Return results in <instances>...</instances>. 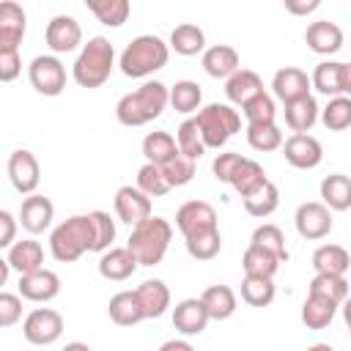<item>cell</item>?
<instances>
[{
  "instance_id": "1",
  "label": "cell",
  "mask_w": 351,
  "mask_h": 351,
  "mask_svg": "<svg viewBox=\"0 0 351 351\" xmlns=\"http://www.w3.org/2000/svg\"><path fill=\"white\" fill-rule=\"evenodd\" d=\"M167 104H170V88L159 80H148L137 90L118 99L115 118L123 126H145L154 118H159Z\"/></svg>"
},
{
  "instance_id": "2",
  "label": "cell",
  "mask_w": 351,
  "mask_h": 351,
  "mask_svg": "<svg viewBox=\"0 0 351 351\" xmlns=\"http://www.w3.org/2000/svg\"><path fill=\"white\" fill-rule=\"evenodd\" d=\"M167 58H170V44L162 41L159 36L145 33V36H137L126 44V49L118 58V66L126 77L143 80V77H151L154 71L165 69Z\"/></svg>"
},
{
  "instance_id": "3",
  "label": "cell",
  "mask_w": 351,
  "mask_h": 351,
  "mask_svg": "<svg viewBox=\"0 0 351 351\" xmlns=\"http://www.w3.org/2000/svg\"><path fill=\"white\" fill-rule=\"evenodd\" d=\"M112 66H115V49L110 44V38L93 36V38H88V44H82V49L71 66V77L80 88H99L110 80Z\"/></svg>"
},
{
  "instance_id": "4",
  "label": "cell",
  "mask_w": 351,
  "mask_h": 351,
  "mask_svg": "<svg viewBox=\"0 0 351 351\" xmlns=\"http://www.w3.org/2000/svg\"><path fill=\"white\" fill-rule=\"evenodd\" d=\"M49 252L60 263H74L85 252H93V225L88 214H74L63 219L49 233Z\"/></svg>"
},
{
  "instance_id": "5",
  "label": "cell",
  "mask_w": 351,
  "mask_h": 351,
  "mask_svg": "<svg viewBox=\"0 0 351 351\" xmlns=\"http://www.w3.org/2000/svg\"><path fill=\"white\" fill-rule=\"evenodd\" d=\"M170 239H173V225L165 217L151 214L148 219H143L140 225L132 228L126 247L134 252L140 266H156V263H162V258L170 247Z\"/></svg>"
},
{
  "instance_id": "6",
  "label": "cell",
  "mask_w": 351,
  "mask_h": 351,
  "mask_svg": "<svg viewBox=\"0 0 351 351\" xmlns=\"http://www.w3.org/2000/svg\"><path fill=\"white\" fill-rule=\"evenodd\" d=\"M195 118H197L206 148H217V151L241 129V115L230 104H219V101L200 107Z\"/></svg>"
},
{
  "instance_id": "7",
  "label": "cell",
  "mask_w": 351,
  "mask_h": 351,
  "mask_svg": "<svg viewBox=\"0 0 351 351\" xmlns=\"http://www.w3.org/2000/svg\"><path fill=\"white\" fill-rule=\"evenodd\" d=\"M22 335L33 346H52L63 335V315L52 307H36L25 315Z\"/></svg>"
},
{
  "instance_id": "8",
  "label": "cell",
  "mask_w": 351,
  "mask_h": 351,
  "mask_svg": "<svg viewBox=\"0 0 351 351\" xmlns=\"http://www.w3.org/2000/svg\"><path fill=\"white\" fill-rule=\"evenodd\" d=\"M27 77H30V85L41 96H58L66 88V66L55 55L33 58L30 66H27Z\"/></svg>"
},
{
  "instance_id": "9",
  "label": "cell",
  "mask_w": 351,
  "mask_h": 351,
  "mask_svg": "<svg viewBox=\"0 0 351 351\" xmlns=\"http://www.w3.org/2000/svg\"><path fill=\"white\" fill-rule=\"evenodd\" d=\"M5 167H8L11 186H14L19 195H36L38 181H41V167H38V159H36L33 151H27V148L11 151Z\"/></svg>"
},
{
  "instance_id": "10",
  "label": "cell",
  "mask_w": 351,
  "mask_h": 351,
  "mask_svg": "<svg viewBox=\"0 0 351 351\" xmlns=\"http://www.w3.org/2000/svg\"><path fill=\"white\" fill-rule=\"evenodd\" d=\"M176 225H178L184 239H192V236H200L208 230H219L217 228V211L206 200H186L176 211Z\"/></svg>"
},
{
  "instance_id": "11",
  "label": "cell",
  "mask_w": 351,
  "mask_h": 351,
  "mask_svg": "<svg viewBox=\"0 0 351 351\" xmlns=\"http://www.w3.org/2000/svg\"><path fill=\"white\" fill-rule=\"evenodd\" d=\"M293 222H296V230L302 239L318 241V239L329 236V230H332V211L318 200H307L296 208Z\"/></svg>"
},
{
  "instance_id": "12",
  "label": "cell",
  "mask_w": 351,
  "mask_h": 351,
  "mask_svg": "<svg viewBox=\"0 0 351 351\" xmlns=\"http://www.w3.org/2000/svg\"><path fill=\"white\" fill-rule=\"evenodd\" d=\"M44 38H47V47L55 52V55H63V52H74L80 44H82V27L74 16L69 14H58L47 22V30H44Z\"/></svg>"
},
{
  "instance_id": "13",
  "label": "cell",
  "mask_w": 351,
  "mask_h": 351,
  "mask_svg": "<svg viewBox=\"0 0 351 351\" xmlns=\"http://www.w3.org/2000/svg\"><path fill=\"white\" fill-rule=\"evenodd\" d=\"M282 156L296 170H313L324 159V148L313 134H291L282 143Z\"/></svg>"
},
{
  "instance_id": "14",
  "label": "cell",
  "mask_w": 351,
  "mask_h": 351,
  "mask_svg": "<svg viewBox=\"0 0 351 351\" xmlns=\"http://www.w3.org/2000/svg\"><path fill=\"white\" fill-rule=\"evenodd\" d=\"M25 8L14 0L0 3V52H19L25 36Z\"/></svg>"
},
{
  "instance_id": "15",
  "label": "cell",
  "mask_w": 351,
  "mask_h": 351,
  "mask_svg": "<svg viewBox=\"0 0 351 351\" xmlns=\"http://www.w3.org/2000/svg\"><path fill=\"white\" fill-rule=\"evenodd\" d=\"M310 88H313V80L307 77V71H302L296 66H285V69L274 71V77H271V90L282 104L310 96Z\"/></svg>"
},
{
  "instance_id": "16",
  "label": "cell",
  "mask_w": 351,
  "mask_h": 351,
  "mask_svg": "<svg viewBox=\"0 0 351 351\" xmlns=\"http://www.w3.org/2000/svg\"><path fill=\"white\" fill-rule=\"evenodd\" d=\"M115 214H118L121 222L134 228V225H140L143 219L151 217V197L145 192H140L137 186L126 184L115 192Z\"/></svg>"
},
{
  "instance_id": "17",
  "label": "cell",
  "mask_w": 351,
  "mask_h": 351,
  "mask_svg": "<svg viewBox=\"0 0 351 351\" xmlns=\"http://www.w3.org/2000/svg\"><path fill=\"white\" fill-rule=\"evenodd\" d=\"M304 44L315 55H335L343 47V30H340V25H335L329 19L310 22L304 30Z\"/></svg>"
},
{
  "instance_id": "18",
  "label": "cell",
  "mask_w": 351,
  "mask_h": 351,
  "mask_svg": "<svg viewBox=\"0 0 351 351\" xmlns=\"http://www.w3.org/2000/svg\"><path fill=\"white\" fill-rule=\"evenodd\" d=\"M55 219V206L44 195H27L19 206V222L27 233H44Z\"/></svg>"
},
{
  "instance_id": "19",
  "label": "cell",
  "mask_w": 351,
  "mask_h": 351,
  "mask_svg": "<svg viewBox=\"0 0 351 351\" xmlns=\"http://www.w3.org/2000/svg\"><path fill=\"white\" fill-rule=\"evenodd\" d=\"M19 293L30 302H52L60 293V277L52 269H38L19 277Z\"/></svg>"
},
{
  "instance_id": "20",
  "label": "cell",
  "mask_w": 351,
  "mask_h": 351,
  "mask_svg": "<svg viewBox=\"0 0 351 351\" xmlns=\"http://www.w3.org/2000/svg\"><path fill=\"white\" fill-rule=\"evenodd\" d=\"M211 315L203 304V299H181L176 307H173V326L181 332V335H200L206 326H208Z\"/></svg>"
},
{
  "instance_id": "21",
  "label": "cell",
  "mask_w": 351,
  "mask_h": 351,
  "mask_svg": "<svg viewBox=\"0 0 351 351\" xmlns=\"http://www.w3.org/2000/svg\"><path fill=\"white\" fill-rule=\"evenodd\" d=\"M203 69L208 77L214 80H230L239 69H241V60H239V52L230 47V44H214L203 52L200 58Z\"/></svg>"
},
{
  "instance_id": "22",
  "label": "cell",
  "mask_w": 351,
  "mask_h": 351,
  "mask_svg": "<svg viewBox=\"0 0 351 351\" xmlns=\"http://www.w3.org/2000/svg\"><path fill=\"white\" fill-rule=\"evenodd\" d=\"M137 266L140 263L129 247H112V250L101 252V258H99V274L104 280H112V282L129 280L137 271Z\"/></svg>"
},
{
  "instance_id": "23",
  "label": "cell",
  "mask_w": 351,
  "mask_h": 351,
  "mask_svg": "<svg viewBox=\"0 0 351 351\" xmlns=\"http://www.w3.org/2000/svg\"><path fill=\"white\" fill-rule=\"evenodd\" d=\"M107 313H110L112 324H118V326H134V324H140L145 318V310L140 304L137 291H118L110 299Z\"/></svg>"
},
{
  "instance_id": "24",
  "label": "cell",
  "mask_w": 351,
  "mask_h": 351,
  "mask_svg": "<svg viewBox=\"0 0 351 351\" xmlns=\"http://www.w3.org/2000/svg\"><path fill=\"white\" fill-rule=\"evenodd\" d=\"M5 261L11 263L14 271H19V277H22V274H33V271L44 269V250H41L38 241L22 239V241H16V244L8 250Z\"/></svg>"
},
{
  "instance_id": "25",
  "label": "cell",
  "mask_w": 351,
  "mask_h": 351,
  "mask_svg": "<svg viewBox=\"0 0 351 351\" xmlns=\"http://www.w3.org/2000/svg\"><path fill=\"white\" fill-rule=\"evenodd\" d=\"M313 269H315V274L346 277V271L351 269V255L343 244H321L313 252Z\"/></svg>"
},
{
  "instance_id": "26",
  "label": "cell",
  "mask_w": 351,
  "mask_h": 351,
  "mask_svg": "<svg viewBox=\"0 0 351 351\" xmlns=\"http://www.w3.org/2000/svg\"><path fill=\"white\" fill-rule=\"evenodd\" d=\"M318 118H321V107H318V101L313 96H304L299 101L285 104V123H288V129L293 134H307L315 126Z\"/></svg>"
},
{
  "instance_id": "27",
  "label": "cell",
  "mask_w": 351,
  "mask_h": 351,
  "mask_svg": "<svg viewBox=\"0 0 351 351\" xmlns=\"http://www.w3.org/2000/svg\"><path fill=\"white\" fill-rule=\"evenodd\" d=\"M225 93L233 104L244 107L250 99H255L258 93H263V82L252 69H239L230 80H225Z\"/></svg>"
},
{
  "instance_id": "28",
  "label": "cell",
  "mask_w": 351,
  "mask_h": 351,
  "mask_svg": "<svg viewBox=\"0 0 351 351\" xmlns=\"http://www.w3.org/2000/svg\"><path fill=\"white\" fill-rule=\"evenodd\" d=\"M181 151H178V143H176V137L170 134V132H148L145 137H143V156H145V162H151V165H159V167H165L170 159H176Z\"/></svg>"
},
{
  "instance_id": "29",
  "label": "cell",
  "mask_w": 351,
  "mask_h": 351,
  "mask_svg": "<svg viewBox=\"0 0 351 351\" xmlns=\"http://www.w3.org/2000/svg\"><path fill=\"white\" fill-rule=\"evenodd\" d=\"M321 203L329 211H348L351 208V178L343 173H332L321 181Z\"/></svg>"
},
{
  "instance_id": "30",
  "label": "cell",
  "mask_w": 351,
  "mask_h": 351,
  "mask_svg": "<svg viewBox=\"0 0 351 351\" xmlns=\"http://www.w3.org/2000/svg\"><path fill=\"white\" fill-rule=\"evenodd\" d=\"M134 291L140 296V304L145 310V318H159L170 307V288L162 280H145Z\"/></svg>"
},
{
  "instance_id": "31",
  "label": "cell",
  "mask_w": 351,
  "mask_h": 351,
  "mask_svg": "<svg viewBox=\"0 0 351 351\" xmlns=\"http://www.w3.org/2000/svg\"><path fill=\"white\" fill-rule=\"evenodd\" d=\"M170 49H176V55H184V58H192L197 52H206V33L192 25V22H184L178 27H173L170 33Z\"/></svg>"
},
{
  "instance_id": "32",
  "label": "cell",
  "mask_w": 351,
  "mask_h": 351,
  "mask_svg": "<svg viewBox=\"0 0 351 351\" xmlns=\"http://www.w3.org/2000/svg\"><path fill=\"white\" fill-rule=\"evenodd\" d=\"M280 263L282 261L277 255H271L269 250H263L258 244H250L241 255V269H244L247 277H274Z\"/></svg>"
},
{
  "instance_id": "33",
  "label": "cell",
  "mask_w": 351,
  "mask_h": 351,
  "mask_svg": "<svg viewBox=\"0 0 351 351\" xmlns=\"http://www.w3.org/2000/svg\"><path fill=\"white\" fill-rule=\"evenodd\" d=\"M200 299H203V304H206V310H208V315H211L214 321L230 318V315L236 313V307H239L236 293H233L230 285H208Z\"/></svg>"
},
{
  "instance_id": "34",
  "label": "cell",
  "mask_w": 351,
  "mask_h": 351,
  "mask_svg": "<svg viewBox=\"0 0 351 351\" xmlns=\"http://www.w3.org/2000/svg\"><path fill=\"white\" fill-rule=\"evenodd\" d=\"M241 203H244V211H247L250 217L263 219V217H269V214L277 211V206H280V189H277L274 181H266V184H261L252 195L241 197Z\"/></svg>"
},
{
  "instance_id": "35",
  "label": "cell",
  "mask_w": 351,
  "mask_h": 351,
  "mask_svg": "<svg viewBox=\"0 0 351 351\" xmlns=\"http://www.w3.org/2000/svg\"><path fill=\"white\" fill-rule=\"evenodd\" d=\"M337 307H340V304H335L332 299L307 293V299H304V304H302V324H304L307 329H324V326L332 324Z\"/></svg>"
},
{
  "instance_id": "36",
  "label": "cell",
  "mask_w": 351,
  "mask_h": 351,
  "mask_svg": "<svg viewBox=\"0 0 351 351\" xmlns=\"http://www.w3.org/2000/svg\"><path fill=\"white\" fill-rule=\"evenodd\" d=\"M313 88L329 99L343 96V63L337 60H321L313 71Z\"/></svg>"
},
{
  "instance_id": "37",
  "label": "cell",
  "mask_w": 351,
  "mask_h": 351,
  "mask_svg": "<svg viewBox=\"0 0 351 351\" xmlns=\"http://www.w3.org/2000/svg\"><path fill=\"white\" fill-rule=\"evenodd\" d=\"M88 11L107 27H121L129 19L132 5L126 0H88Z\"/></svg>"
},
{
  "instance_id": "38",
  "label": "cell",
  "mask_w": 351,
  "mask_h": 351,
  "mask_svg": "<svg viewBox=\"0 0 351 351\" xmlns=\"http://www.w3.org/2000/svg\"><path fill=\"white\" fill-rule=\"evenodd\" d=\"M247 143H250V148L269 154V151L282 148L285 140H282V132L277 123H250L247 126Z\"/></svg>"
},
{
  "instance_id": "39",
  "label": "cell",
  "mask_w": 351,
  "mask_h": 351,
  "mask_svg": "<svg viewBox=\"0 0 351 351\" xmlns=\"http://www.w3.org/2000/svg\"><path fill=\"white\" fill-rule=\"evenodd\" d=\"M176 143H178V151L189 159H200L206 154V143H203V134H200V126H197V118H186L178 132H176Z\"/></svg>"
},
{
  "instance_id": "40",
  "label": "cell",
  "mask_w": 351,
  "mask_h": 351,
  "mask_svg": "<svg viewBox=\"0 0 351 351\" xmlns=\"http://www.w3.org/2000/svg\"><path fill=\"white\" fill-rule=\"evenodd\" d=\"M266 181H269V178H266L263 167H261L255 159H247V156H244V162L239 165L233 181H230V186H233L241 197H247V195H252V192H255L261 184H266Z\"/></svg>"
},
{
  "instance_id": "41",
  "label": "cell",
  "mask_w": 351,
  "mask_h": 351,
  "mask_svg": "<svg viewBox=\"0 0 351 351\" xmlns=\"http://www.w3.org/2000/svg\"><path fill=\"white\" fill-rule=\"evenodd\" d=\"M241 299L250 307H266L274 302V280L271 277H247L241 280Z\"/></svg>"
},
{
  "instance_id": "42",
  "label": "cell",
  "mask_w": 351,
  "mask_h": 351,
  "mask_svg": "<svg viewBox=\"0 0 351 351\" xmlns=\"http://www.w3.org/2000/svg\"><path fill=\"white\" fill-rule=\"evenodd\" d=\"M321 123L329 132H343L351 126V96H335L321 110Z\"/></svg>"
},
{
  "instance_id": "43",
  "label": "cell",
  "mask_w": 351,
  "mask_h": 351,
  "mask_svg": "<svg viewBox=\"0 0 351 351\" xmlns=\"http://www.w3.org/2000/svg\"><path fill=\"white\" fill-rule=\"evenodd\" d=\"M200 101H203V90L192 80H178L170 88V104L178 112H195V110H200Z\"/></svg>"
},
{
  "instance_id": "44",
  "label": "cell",
  "mask_w": 351,
  "mask_h": 351,
  "mask_svg": "<svg viewBox=\"0 0 351 351\" xmlns=\"http://www.w3.org/2000/svg\"><path fill=\"white\" fill-rule=\"evenodd\" d=\"M250 244H258V247L269 250V252H271V255H277L282 263L288 261L285 236H282V230H280L277 225H271V222H263V225H258V228L252 230V239H250Z\"/></svg>"
},
{
  "instance_id": "45",
  "label": "cell",
  "mask_w": 351,
  "mask_h": 351,
  "mask_svg": "<svg viewBox=\"0 0 351 351\" xmlns=\"http://www.w3.org/2000/svg\"><path fill=\"white\" fill-rule=\"evenodd\" d=\"M310 293L332 299L335 304H343L348 299V280L337 277V274H315L310 280Z\"/></svg>"
},
{
  "instance_id": "46",
  "label": "cell",
  "mask_w": 351,
  "mask_h": 351,
  "mask_svg": "<svg viewBox=\"0 0 351 351\" xmlns=\"http://www.w3.org/2000/svg\"><path fill=\"white\" fill-rule=\"evenodd\" d=\"M137 189L145 192L148 197H165L170 192V184H167V178H165V173H162L159 165L145 162L137 170Z\"/></svg>"
},
{
  "instance_id": "47",
  "label": "cell",
  "mask_w": 351,
  "mask_h": 351,
  "mask_svg": "<svg viewBox=\"0 0 351 351\" xmlns=\"http://www.w3.org/2000/svg\"><path fill=\"white\" fill-rule=\"evenodd\" d=\"M184 244H186V252H189L195 261H211V258H217L219 250H222V236H219V230H208V233L184 239Z\"/></svg>"
},
{
  "instance_id": "48",
  "label": "cell",
  "mask_w": 351,
  "mask_h": 351,
  "mask_svg": "<svg viewBox=\"0 0 351 351\" xmlns=\"http://www.w3.org/2000/svg\"><path fill=\"white\" fill-rule=\"evenodd\" d=\"M90 225H93V252H107L112 250L115 241V222L110 219L107 211H90Z\"/></svg>"
},
{
  "instance_id": "49",
  "label": "cell",
  "mask_w": 351,
  "mask_h": 351,
  "mask_svg": "<svg viewBox=\"0 0 351 351\" xmlns=\"http://www.w3.org/2000/svg\"><path fill=\"white\" fill-rule=\"evenodd\" d=\"M241 112H244V118H247V126H250V123H274V115H277L274 99H271L266 90L258 93L255 99H250V101L241 107Z\"/></svg>"
},
{
  "instance_id": "50",
  "label": "cell",
  "mask_w": 351,
  "mask_h": 351,
  "mask_svg": "<svg viewBox=\"0 0 351 351\" xmlns=\"http://www.w3.org/2000/svg\"><path fill=\"white\" fill-rule=\"evenodd\" d=\"M195 159H189V156H184V154H178L176 159H170L165 167H162V173H165V178H167V184H170V189L173 186H186L192 178H195Z\"/></svg>"
},
{
  "instance_id": "51",
  "label": "cell",
  "mask_w": 351,
  "mask_h": 351,
  "mask_svg": "<svg viewBox=\"0 0 351 351\" xmlns=\"http://www.w3.org/2000/svg\"><path fill=\"white\" fill-rule=\"evenodd\" d=\"M241 162H244V156H241V154H236V151L217 154V156H214V162H211V173H214V178H217V181L230 184Z\"/></svg>"
},
{
  "instance_id": "52",
  "label": "cell",
  "mask_w": 351,
  "mask_h": 351,
  "mask_svg": "<svg viewBox=\"0 0 351 351\" xmlns=\"http://www.w3.org/2000/svg\"><path fill=\"white\" fill-rule=\"evenodd\" d=\"M22 318V299L16 293H0V326H14Z\"/></svg>"
},
{
  "instance_id": "53",
  "label": "cell",
  "mask_w": 351,
  "mask_h": 351,
  "mask_svg": "<svg viewBox=\"0 0 351 351\" xmlns=\"http://www.w3.org/2000/svg\"><path fill=\"white\" fill-rule=\"evenodd\" d=\"M22 71V58L19 52H0V80L3 82H11L16 80Z\"/></svg>"
},
{
  "instance_id": "54",
  "label": "cell",
  "mask_w": 351,
  "mask_h": 351,
  "mask_svg": "<svg viewBox=\"0 0 351 351\" xmlns=\"http://www.w3.org/2000/svg\"><path fill=\"white\" fill-rule=\"evenodd\" d=\"M0 247H5V250H11L16 241H14V236H16V219H14V214L11 211H0Z\"/></svg>"
},
{
  "instance_id": "55",
  "label": "cell",
  "mask_w": 351,
  "mask_h": 351,
  "mask_svg": "<svg viewBox=\"0 0 351 351\" xmlns=\"http://www.w3.org/2000/svg\"><path fill=\"white\" fill-rule=\"evenodd\" d=\"M318 8H321V0H310V3L285 0V11H291V14H310V11H318Z\"/></svg>"
},
{
  "instance_id": "56",
  "label": "cell",
  "mask_w": 351,
  "mask_h": 351,
  "mask_svg": "<svg viewBox=\"0 0 351 351\" xmlns=\"http://www.w3.org/2000/svg\"><path fill=\"white\" fill-rule=\"evenodd\" d=\"M159 351H195V348L186 340H167V343L159 346Z\"/></svg>"
},
{
  "instance_id": "57",
  "label": "cell",
  "mask_w": 351,
  "mask_h": 351,
  "mask_svg": "<svg viewBox=\"0 0 351 351\" xmlns=\"http://www.w3.org/2000/svg\"><path fill=\"white\" fill-rule=\"evenodd\" d=\"M343 96H351V63H343Z\"/></svg>"
},
{
  "instance_id": "58",
  "label": "cell",
  "mask_w": 351,
  "mask_h": 351,
  "mask_svg": "<svg viewBox=\"0 0 351 351\" xmlns=\"http://www.w3.org/2000/svg\"><path fill=\"white\" fill-rule=\"evenodd\" d=\"M63 351H93L88 343H80V340H74V343H66L63 346Z\"/></svg>"
},
{
  "instance_id": "59",
  "label": "cell",
  "mask_w": 351,
  "mask_h": 351,
  "mask_svg": "<svg viewBox=\"0 0 351 351\" xmlns=\"http://www.w3.org/2000/svg\"><path fill=\"white\" fill-rule=\"evenodd\" d=\"M343 321H346V326H348V332H351V296L343 302Z\"/></svg>"
},
{
  "instance_id": "60",
  "label": "cell",
  "mask_w": 351,
  "mask_h": 351,
  "mask_svg": "<svg viewBox=\"0 0 351 351\" xmlns=\"http://www.w3.org/2000/svg\"><path fill=\"white\" fill-rule=\"evenodd\" d=\"M304 351H335L329 343H313L310 348H304Z\"/></svg>"
}]
</instances>
